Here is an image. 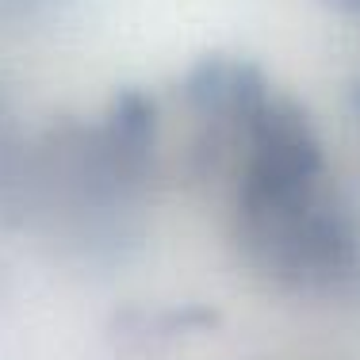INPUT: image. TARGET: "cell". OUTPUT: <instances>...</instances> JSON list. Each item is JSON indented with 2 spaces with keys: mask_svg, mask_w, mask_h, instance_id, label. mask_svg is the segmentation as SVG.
Here are the masks:
<instances>
[{
  "mask_svg": "<svg viewBox=\"0 0 360 360\" xmlns=\"http://www.w3.org/2000/svg\"><path fill=\"white\" fill-rule=\"evenodd\" d=\"M338 4H341V8H349V12H356V15H360V0H338Z\"/></svg>",
  "mask_w": 360,
  "mask_h": 360,
  "instance_id": "6da1fadb",
  "label": "cell"
}]
</instances>
